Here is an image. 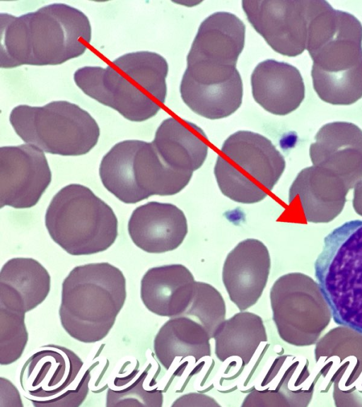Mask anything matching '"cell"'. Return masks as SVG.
I'll list each match as a JSON object with an SVG mask.
<instances>
[{"instance_id": "obj_1", "label": "cell", "mask_w": 362, "mask_h": 407, "mask_svg": "<svg viewBox=\"0 0 362 407\" xmlns=\"http://www.w3.org/2000/svg\"><path fill=\"white\" fill-rule=\"evenodd\" d=\"M1 68L58 65L82 55L91 40V26L80 10L52 4L14 16L1 13Z\"/></svg>"}, {"instance_id": "obj_2", "label": "cell", "mask_w": 362, "mask_h": 407, "mask_svg": "<svg viewBox=\"0 0 362 407\" xmlns=\"http://www.w3.org/2000/svg\"><path fill=\"white\" fill-rule=\"evenodd\" d=\"M168 65L160 54L127 53L106 68L84 66L76 71L77 86L87 95L132 122L155 116L165 102Z\"/></svg>"}, {"instance_id": "obj_3", "label": "cell", "mask_w": 362, "mask_h": 407, "mask_svg": "<svg viewBox=\"0 0 362 407\" xmlns=\"http://www.w3.org/2000/svg\"><path fill=\"white\" fill-rule=\"evenodd\" d=\"M59 310L61 324L73 338L92 343L105 338L126 297V279L118 268L91 263L74 268L64 280Z\"/></svg>"}, {"instance_id": "obj_4", "label": "cell", "mask_w": 362, "mask_h": 407, "mask_svg": "<svg viewBox=\"0 0 362 407\" xmlns=\"http://www.w3.org/2000/svg\"><path fill=\"white\" fill-rule=\"evenodd\" d=\"M313 88L323 101L351 105L362 98V25L337 11L307 44Z\"/></svg>"}, {"instance_id": "obj_5", "label": "cell", "mask_w": 362, "mask_h": 407, "mask_svg": "<svg viewBox=\"0 0 362 407\" xmlns=\"http://www.w3.org/2000/svg\"><path fill=\"white\" fill-rule=\"evenodd\" d=\"M315 276L338 325L362 333V220H349L324 239Z\"/></svg>"}, {"instance_id": "obj_6", "label": "cell", "mask_w": 362, "mask_h": 407, "mask_svg": "<svg viewBox=\"0 0 362 407\" xmlns=\"http://www.w3.org/2000/svg\"><path fill=\"white\" fill-rule=\"evenodd\" d=\"M45 225L52 239L74 256L103 252L118 235L111 207L78 184H69L54 195L46 211Z\"/></svg>"}, {"instance_id": "obj_7", "label": "cell", "mask_w": 362, "mask_h": 407, "mask_svg": "<svg viewBox=\"0 0 362 407\" xmlns=\"http://www.w3.org/2000/svg\"><path fill=\"white\" fill-rule=\"evenodd\" d=\"M286 167L284 156L265 136L238 131L224 141L214 166L223 195L241 204H255L272 191Z\"/></svg>"}, {"instance_id": "obj_8", "label": "cell", "mask_w": 362, "mask_h": 407, "mask_svg": "<svg viewBox=\"0 0 362 407\" xmlns=\"http://www.w3.org/2000/svg\"><path fill=\"white\" fill-rule=\"evenodd\" d=\"M99 174L104 187L119 200L136 204L152 195L179 193L193 173L177 172L165 165L152 142L127 140L104 155Z\"/></svg>"}, {"instance_id": "obj_9", "label": "cell", "mask_w": 362, "mask_h": 407, "mask_svg": "<svg viewBox=\"0 0 362 407\" xmlns=\"http://www.w3.org/2000/svg\"><path fill=\"white\" fill-rule=\"evenodd\" d=\"M9 121L23 141L52 154H86L100 136V128L93 117L67 101H53L42 107L16 106Z\"/></svg>"}, {"instance_id": "obj_10", "label": "cell", "mask_w": 362, "mask_h": 407, "mask_svg": "<svg viewBox=\"0 0 362 407\" xmlns=\"http://www.w3.org/2000/svg\"><path fill=\"white\" fill-rule=\"evenodd\" d=\"M90 368L71 350L54 344L40 347L23 365L20 383L35 407H78L85 401Z\"/></svg>"}, {"instance_id": "obj_11", "label": "cell", "mask_w": 362, "mask_h": 407, "mask_svg": "<svg viewBox=\"0 0 362 407\" xmlns=\"http://www.w3.org/2000/svg\"><path fill=\"white\" fill-rule=\"evenodd\" d=\"M269 298L279 336L293 346L316 343L332 317L318 283L301 273L279 277Z\"/></svg>"}, {"instance_id": "obj_12", "label": "cell", "mask_w": 362, "mask_h": 407, "mask_svg": "<svg viewBox=\"0 0 362 407\" xmlns=\"http://www.w3.org/2000/svg\"><path fill=\"white\" fill-rule=\"evenodd\" d=\"M319 374L333 387L336 406H362V333L339 325L315 343Z\"/></svg>"}, {"instance_id": "obj_13", "label": "cell", "mask_w": 362, "mask_h": 407, "mask_svg": "<svg viewBox=\"0 0 362 407\" xmlns=\"http://www.w3.org/2000/svg\"><path fill=\"white\" fill-rule=\"evenodd\" d=\"M242 7L255 30L276 52L296 57L305 49L311 1H246Z\"/></svg>"}, {"instance_id": "obj_14", "label": "cell", "mask_w": 362, "mask_h": 407, "mask_svg": "<svg viewBox=\"0 0 362 407\" xmlns=\"http://www.w3.org/2000/svg\"><path fill=\"white\" fill-rule=\"evenodd\" d=\"M52 173L42 150L31 144L0 148V207L34 206L49 185Z\"/></svg>"}, {"instance_id": "obj_15", "label": "cell", "mask_w": 362, "mask_h": 407, "mask_svg": "<svg viewBox=\"0 0 362 407\" xmlns=\"http://www.w3.org/2000/svg\"><path fill=\"white\" fill-rule=\"evenodd\" d=\"M308 361L294 355L276 358L259 387L244 399L242 407H304L313 396L314 378Z\"/></svg>"}, {"instance_id": "obj_16", "label": "cell", "mask_w": 362, "mask_h": 407, "mask_svg": "<svg viewBox=\"0 0 362 407\" xmlns=\"http://www.w3.org/2000/svg\"><path fill=\"white\" fill-rule=\"evenodd\" d=\"M245 26L235 15L219 11L199 25L187 57L192 68H235L245 45Z\"/></svg>"}, {"instance_id": "obj_17", "label": "cell", "mask_w": 362, "mask_h": 407, "mask_svg": "<svg viewBox=\"0 0 362 407\" xmlns=\"http://www.w3.org/2000/svg\"><path fill=\"white\" fill-rule=\"evenodd\" d=\"M270 267L269 250L256 239L239 242L228 254L222 280L230 300L240 311L257 302L266 287Z\"/></svg>"}, {"instance_id": "obj_18", "label": "cell", "mask_w": 362, "mask_h": 407, "mask_svg": "<svg viewBox=\"0 0 362 407\" xmlns=\"http://www.w3.org/2000/svg\"><path fill=\"white\" fill-rule=\"evenodd\" d=\"M349 190L339 176L313 165L297 175L289 189L288 203L307 222L329 223L342 211Z\"/></svg>"}, {"instance_id": "obj_19", "label": "cell", "mask_w": 362, "mask_h": 407, "mask_svg": "<svg viewBox=\"0 0 362 407\" xmlns=\"http://www.w3.org/2000/svg\"><path fill=\"white\" fill-rule=\"evenodd\" d=\"M310 157L313 165L333 172L354 188L362 179V130L349 122L326 124L310 146Z\"/></svg>"}, {"instance_id": "obj_20", "label": "cell", "mask_w": 362, "mask_h": 407, "mask_svg": "<svg viewBox=\"0 0 362 407\" xmlns=\"http://www.w3.org/2000/svg\"><path fill=\"white\" fill-rule=\"evenodd\" d=\"M128 231L139 248L159 254L177 249L184 241L188 227L185 213L178 207L150 201L132 212Z\"/></svg>"}, {"instance_id": "obj_21", "label": "cell", "mask_w": 362, "mask_h": 407, "mask_svg": "<svg viewBox=\"0 0 362 407\" xmlns=\"http://www.w3.org/2000/svg\"><path fill=\"white\" fill-rule=\"evenodd\" d=\"M211 337L204 327L185 316L172 317L159 329L153 341L158 362L180 376L190 365L211 356Z\"/></svg>"}, {"instance_id": "obj_22", "label": "cell", "mask_w": 362, "mask_h": 407, "mask_svg": "<svg viewBox=\"0 0 362 407\" xmlns=\"http://www.w3.org/2000/svg\"><path fill=\"white\" fill-rule=\"evenodd\" d=\"M196 281L182 264L148 269L141 281L140 296L152 313L169 318L182 316L195 293Z\"/></svg>"}, {"instance_id": "obj_23", "label": "cell", "mask_w": 362, "mask_h": 407, "mask_svg": "<svg viewBox=\"0 0 362 407\" xmlns=\"http://www.w3.org/2000/svg\"><path fill=\"white\" fill-rule=\"evenodd\" d=\"M255 100L267 112L286 115L296 110L305 98V85L300 71L283 61L267 59L251 75Z\"/></svg>"}, {"instance_id": "obj_24", "label": "cell", "mask_w": 362, "mask_h": 407, "mask_svg": "<svg viewBox=\"0 0 362 407\" xmlns=\"http://www.w3.org/2000/svg\"><path fill=\"white\" fill-rule=\"evenodd\" d=\"M180 95L196 114L209 119H222L234 113L243 99V82L237 73L226 76H196L185 71Z\"/></svg>"}, {"instance_id": "obj_25", "label": "cell", "mask_w": 362, "mask_h": 407, "mask_svg": "<svg viewBox=\"0 0 362 407\" xmlns=\"http://www.w3.org/2000/svg\"><path fill=\"white\" fill-rule=\"evenodd\" d=\"M161 160L170 168L193 173L202 167L208 153V139L196 124L174 117L165 119L152 141Z\"/></svg>"}, {"instance_id": "obj_26", "label": "cell", "mask_w": 362, "mask_h": 407, "mask_svg": "<svg viewBox=\"0 0 362 407\" xmlns=\"http://www.w3.org/2000/svg\"><path fill=\"white\" fill-rule=\"evenodd\" d=\"M213 338L215 354L220 361L238 357L241 359L243 366L250 362L261 343L268 341L261 317L245 311L226 319Z\"/></svg>"}, {"instance_id": "obj_27", "label": "cell", "mask_w": 362, "mask_h": 407, "mask_svg": "<svg viewBox=\"0 0 362 407\" xmlns=\"http://www.w3.org/2000/svg\"><path fill=\"white\" fill-rule=\"evenodd\" d=\"M0 283L20 295L28 312L46 299L50 290L51 278L47 269L37 260L17 257L4 264Z\"/></svg>"}, {"instance_id": "obj_28", "label": "cell", "mask_w": 362, "mask_h": 407, "mask_svg": "<svg viewBox=\"0 0 362 407\" xmlns=\"http://www.w3.org/2000/svg\"><path fill=\"white\" fill-rule=\"evenodd\" d=\"M163 392L148 371L134 370L128 375L116 377L106 396L107 407H161Z\"/></svg>"}, {"instance_id": "obj_29", "label": "cell", "mask_w": 362, "mask_h": 407, "mask_svg": "<svg viewBox=\"0 0 362 407\" xmlns=\"http://www.w3.org/2000/svg\"><path fill=\"white\" fill-rule=\"evenodd\" d=\"M226 307L221 294L211 285L196 281L193 300L182 316L202 324L211 338L226 320Z\"/></svg>"}, {"instance_id": "obj_30", "label": "cell", "mask_w": 362, "mask_h": 407, "mask_svg": "<svg viewBox=\"0 0 362 407\" xmlns=\"http://www.w3.org/2000/svg\"><path fill=\"white\" fill-rule=\"evenodd\" d=\"M25 312L0 304V363L10 365L22 355L28 341Z\"/></svg>"}, {"instance_id": "obj_31", "label": "cell", "mask_w": 362, "mask_h": 407, "mask_svg": "<svg viewBox=\"0 0 362 407\" xmlns=\"http://www.w3.org/2000/svg\"><path fill=\"white\" fill-rule=\"evenodd\" d=\"M218 407L220 405L212 397L202 394L189 393L177 399L172 407Z\"/></svg>"}, {"instance_id": "obj_32", "label": "cell", "mask_w": 362, "mask_h": 407, "mask_svg": "<svg viewBox=\"0 0 362 407\" xmlns=\"http://www.w3.org/2000/svg\"><path fill=\"white\" fill-rule=\"evenodd\" d=\"M1 399L0 407L21 406V402L20 394L13 384L6 378L1 377Z\"/></svg>"}, {"instance_id": "obj_33", "label": "cell", "mask_w": 362, "mask_h": 407, "mask_svg": "<svg viewBox=\"0 0 362 407\" xmlns=\"http://www.w3.org/2000/svg\"><path fill=\"white\" fill-rule=\"evenodd\" d=\"M353 207L356 213L362 216V179L354 187Z\"/></svg>"}]
</instances>
